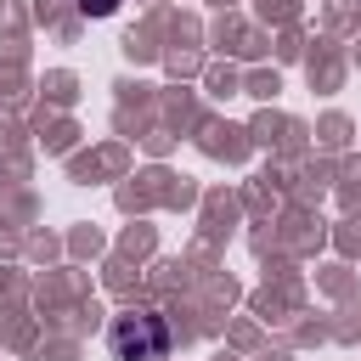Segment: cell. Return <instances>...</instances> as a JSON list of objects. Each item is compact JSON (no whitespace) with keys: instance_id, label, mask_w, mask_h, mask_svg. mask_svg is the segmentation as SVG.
Masks as SVG:
<instances>
[{"instance_id":"1","label":"cell","mask_w":361,"mask_h":361,"mask_svg":"<svg viewBox=\"0 0 361 361\" xmlns=\"http://www.w3.org/2000/svg\"><path fill=\"white\" fill-rule=\"evenodd\" d=\"M107 344H113L118 361H164L169 355V322L158 310H130V316L113 322Z\"/></svg>"},{"instance_id":"2","label":"cell","mask_w":361,"mask_h":361,"mask_svg":"<svg viewBox=\"0 0 361 361\" xmlns=\"http://www.w3.org/2000/svg\"><path fill=\"white\" fill-rule=\"evenodd\" d=\"M118 6H124V0H79V11H85V17H113Z\"/></svg>"}]
</instances>
